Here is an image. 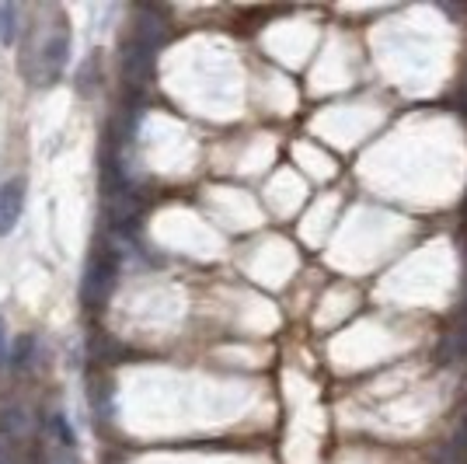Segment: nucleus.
Masks as SVG:
<instances>
[{
  "label": "nucleus",
  "instance_id": "nucleus-1",
  "mask_svg": "<svg viewBox=\"0 0 467 464\" xmlns=\"http://www.w3.org/2000/svg\"><path fill=\"white\" fill-rule=\"evenodd\" d=\"M67 60H70V25L56 18V25L43 32V43H25L21 70L32 77V85L49 87L63 77Z\"/></svg>",
  "mask_w": 467,
  "mask_h": 464
},
{
  "label": "nucleus",
  "instance_id": "nucleus-2",
  "mask_svg": "<svg viewBox=\"0 0 467 464\" xmlns=\"http://www.w3.org/2000/svg\"><path fill=\"white\" fill-rule=\"evenodd\" d=\"M25 199H28V182L21 175L0 182V238H7L18 227V220L25 213Z\"/></svg>",
  "mask_w": 467,
  "mask_h": 464
},
{
  "label": "nucleus",
  "instance_id": "nucleus-3",
  "mask_svg": "<svg viewBox=\"0 0 467 464\" xmlns=\"http://www.w3.org/2000/svg\"><path fill=\"white\" fill-rule=\"evenodd\" d=\"M21 36V7L14 4H0V45H11L18 43Z\"/></svg>",
  "mask_w": 467,
  "mask_h": 464
},
{
  "label": "nucleus",
  "instance_id": "nucleus-4",
  "mask_svg": "<svg viewBox=\"0 0 467 464\" xmlns=\"http://www.w3.org/2000/svg\"><path fill=\"white\" fill-rule=\"evenodd\" d=\"M32 349H36V338L32 336H21L18 338V346H14V356H11V363L21 370V367H28V360H32Z\"/></svg>",
  "mask_w": 467,
  "mask_h": 464
},
{
  "label": "nucleus",
  "instance_id": "nucleus-5",
  "mask_svg": "<svg viewBox=\"0 0 467 464\" xmlns=\"http://www.w3.org/2000/svg\"><path fill=\"white\" fill-rule=\"evenodd\" d=\"M4 349H7V329H4V318H0V356H4Z\"/></svg>",
  "mask_w": 467,
  "mask_h": 464
}]
</instances>
